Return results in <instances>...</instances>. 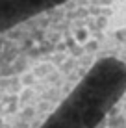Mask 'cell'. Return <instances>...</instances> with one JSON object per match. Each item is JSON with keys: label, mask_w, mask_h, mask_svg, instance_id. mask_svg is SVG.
<instances>
[{"label": "cell", "mask_w": 126, "mask_h": 128, "mask_svg": "<svg viewBox=\"0 0 126 128\" xmlns=\"http://www.w3.org/2000/svg\"><path fill=\"white\" fill-rule=\"evenodd\" d=\"M11 128H126V30H100L32 70Z\"/></svg>", "instance_id": "cell-1"}, {"label": "cell", "mask_w": 126, "mask_h": 128, "mask_svg": "<svg viewBox=\"0 0 126 128\" xmlns=\"http://www.w3.org/2000/svg\"><path fill=\"white\" fill-rule=\"evenodd\" d=\"M111 0H0V74L13 76L100 32Z\"/></svg>", "instance_id": "cell-2"}]
</instances>
